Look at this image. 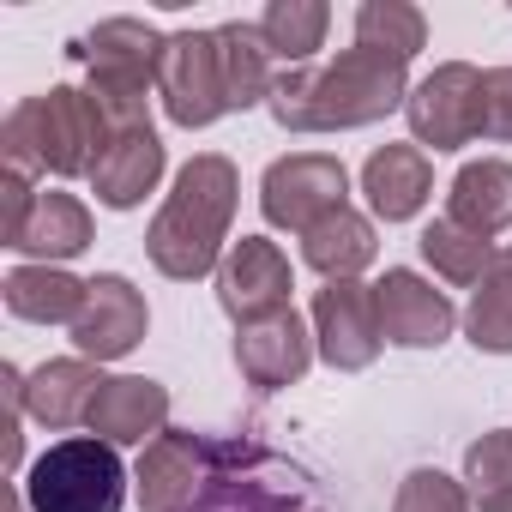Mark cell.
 <instances>
[{
	"instance_id": "cell-1",
	"label": "cell",
	"mask_w": 512,
	"mask_h": 512,
	"mask_svg": "<svg viewBox=\"0 0 512 512\" xmlns=\"http://www.w3.org/2000/svg\"><path fill=\"white\" fill-rule=\"evenodd\" d=\"M404 103H410V61L374 49H344L332 67H290L266 97L284 133H350L386 121Z\"/></svg>"
},
{
	"instance_id": "cell-2",
	"label": "cell",
	"mask_w": 512,
	"mask_h": 512,
	"mask_svg": "<svg viewBox=\"0 0 512 512\" xmlns=\"http://www.w3.org/2000/svg\"><path fill=\"white\" fill-rule=\"evenodd\" d=\"M235 199H241V175H235L229 157H217V151L187 157L175 169V187H169L163 211L151 217V235H145L151 266L163 278H175V284H193V278L217 272Z\"/></svg>"
},
{
	"instance_id": "cell-3",
	"label": "cell",
	"mask_w": 512,
	"mask_h": 512,
	"mask_svg": "<svg viewBox=\"0 0 512 512\" xmlns=\"http://www.w3.org/2000/svg\"><path fill=\"white\" fill-rule=\"evenodd\" d=\"M109 145V127L97 115V103L73 85H49L37 97H25L7 127H0V151H7V169L25 175H91L97 151Z\"/></svg>"
},
{
	"instance_id": "cell-4",
	"label": "cell",
	"mask_w": 512,
	"mask_h": 512,
	"mask_svg": "<svg viewBox=\"0 0 512 512\" xmlns=\"http://www.w3.org/2000/svg\"><path fill=\"white\" fill-rule=\"evenodd\" d=\"M163 43L169 37H157V25H145V19H103L97 31H85L67 49L73 61L91 67L85 97L97 103L109 133L151 127V85L163 73Z\"/></svg>"
},
{
	"instance_id": "cell-5",
	"label": "cell",
	"mask_w": 512,
	"mask_h": 512,
	"mask_svg": "<svg viewBox=\"0 0 512 512\" xmlns=\"http://www.w3.org/2000/svg\"><path fill=\"white\" fill-rule=\"evenodd\" d=\"M25 506L31 512H121L127 500V470L109 440L73 434L55 440L31 470H25Z\"/></svg>"
},
{
	"instance_id": "cell-6",
	"label": "cell",
	"mask_w": 512,
	"mask_h": 512,
	"mask_svg": "<svg viewBox=\"0 0 512 512\" xmlns=\"http://www.w3.org/2000/svg\"><path fill=\"white\" fill-rule=\"evenodd\" d=\"M199 512H308V488L260 440H211V482Z\"/></svg>"
},
{
	"instance_id": "cell-7",
	"label": "cell",
	"mask_w": 512,
	"mask_h": 512,
	"mask_svg": "<svg viewBox=\"0 0 512 512\" xmlns=\"http://www.w3.org/2000/svg\"><path fill=\"white\" fill-rule=\"evenodd\" d=\"M338 205H350V169L332 151H296L278 157L260 181V211L272 229H296L308 235L320 217H332Z\"/></svg>"
},
{
	"instance_id": "cell-8",
	"label": "cell",
	"mask_w": 512,
	"mask_h": 512,
	"mask_svg": "<svg viewBox=\"0 0 512 512\" xmlns=\"http://www.w3.org/2000/svg\"><path fill=\"white\" fill-rule=\"evenodd\" d=\"M163 115L187 133L211 127L217 115H229V91H223V61H217V31H175L163 43Z\"/></svg>"
},
{
	"instance_id": "cell-9",
	"label": "cell",
	"mask_w": 512,
	"mask_h": 512,
	"mask_svg": "<svg viewBox=\"0 0 512 512\" xmlns=\"http://www.w3.org/2000/svg\"><path fill=\"white\" fill-rule=\"evenodd\" d=\"M404 121H410L416 145L464 151L470 139H482V73H476L470 61H446V67H434L422 85H410Z\"/></svg>"
},
{
	"instance_id": "cell-10",
	"label": "cell",
	"mask_w": 512,
	"mask_h": 512,
	"mask_svg": "<svg viewBox=\"0 0 512 512\" xmlns=\"http://www.w3.org/2000/svg\"><path fill=\"white\" fill-rule=\"evenodd\" d=\"M290 290H296V272L284 260V247L266 241V235H241L223 266H217V302L235 326H253L266 314H284L290 308Z\"/></svg>"
},
{
	"instance_id": "cell-11",
	"label": "cell",
	"mask_w": 512,
	"mask_h": 512,
	"mask_svg": "<svg viewBox=\"0 0 512 512\" xmlns=\"http://www.w3.org/2000/svg\"><path fill=\"white\" fill-rule=\"evenodd\" d=\"M380 344H386V332H380L374 284L344 278V284H326V290L314 296V350H320L326 368L362 374V368H374Z\"/></svg>"
},
{
	"instance_id": "cell-12",
	"label": "cell",
	"mask_w": 512,
	"mask_h": 512,
	"mask_svg": "<svg viewBox=\"0 0 512 512\" xmlns=\"http://www.w3.org/2000/svg\"><path fill=\"white\" fill-rule=\"evenodd\" d=\"M133 482H139L145 512H199L205 482H211V440L193 428H163L145 446Z\"/></svg>"
},
{
	"instance_id": "cell-13",
	"label": "cell",
	"mask_w": 512,
	"mask_h": 512,
	"mask_svg": "<svg viewBox=\"0 0 512 512\" xmlns=\"http://www.w3.org/2000/svg\"><path fill=\"white\" fill-rule=\"evenodd\" d=\"M151 332V308L145 296L121 278V272H97L85 284V308L73 320V344L91 362H121L127 350H139V338Z\"/></svg>"
},
{
	"instance_id": "cell-14",
	"label": "cell",
	"mask_w": 512,
	"mask_h": 512,
	"mask_svg": "<svg viewBox=\"0 0 512 512\" xmlns=\"http://www.w3.org/2000/svg\"><path fill=\"white\" fill-rule=\"evenodd\" d=\"M314 362V332L296 308L284 314H266L253 326H235V368L253 392H284L308 374Z\"/></svg>"
},
{
	"instance_id": "cell-15",
	"label": "cell",
	"mask_w": 512,
	"mask_h": 512,
	"mask_svg": "<svg viewBox=\"0 0 512 512\" xmlns=\"http://www.w3.org/2000/svg\"><path fill=\"white\" fill-rule=\"evenodd\" d=\"M374 302H380V332L386 344H404V350H440L458 326V308L446 290H434L422 272L410 266H392L380 284H374Z\"/></svg>"
},
{
	"instance_id": "cell-16",
	"label": "cell",
	"mask_w": 512,
	"mask_h": 512,
	"mask_svg": "<svg viewBox=\"0 0 512 512\" xmlns=\"http://www.w3.org/2000/svg\"><path fill=\"white\" fill-rule=\"evenodd\" d=\"M163 139H157V127H127V133H109V145L97 151V163H91V193H97V205H109V211H133V205H145V193L163 181Z\"/></svg>"
},
{
	"instance_id": "cell-17",
	"label": "cell",
	"mask_w": 512,
	"mask_h": 512,
	"mask_svg": "<svg viewBox=\"0 0 512 512\" xmlns=\"http://www.w3.org/2000/svg\"><path fill=\"white\" fill-rule=\"evenodd\" d=\"M85 428L109 446H151L169 428V386L145 380V374H115V380H103Z\"/></svg>"
},
{
	"instance_id": "cell-18",
	"label": "cell",
	"mask_w": 512,
	"mask_h": 512,
	"mask_svg": "<svg viewBox=\"0 0 512 512\" xmlns=\"http://www.w3.org/2000/svg\"><path fill=\"white\" fill-rule=\"evenodd\" d=\"M362 193L374 205V217L386 223H410L428 193H434V163L422 145H380L368 163H362Z\"/></svg>"
},
{
	"instance_id": "cell-19",
	"label": "cell",
	"mask_w": 512,
	"mask_h": 512,
	"mask_svg": "<svg viewBox=\"0 0 512 512\" xmlns=\"http://www.w3.org/2000/svg\"><path fill=\"white\" fill-rule=\"evenodd\" d=\"M97 392H103V374L91 356H55L25 380V410L43 428H73V422H91Z\"/></svg>"
},
{
	"instance_id": "cell-20",
	"label": "cell",
	"mask_w": 512,
	"mask_h": 512,
	"mask_svg": "<svg viewBox=\"0 0 512 512\" xmlns=\"http://www.w3.org/2000/svg\"><path fill=\"white\" fill-rule=\"evenodd\" d=\"M374 253H380V235H374V223H368L356 205H338L332 217H320V223L302 235V260H308L326 284H344V278L368 272Z\"/></svg>"
},
{
	"instance_id": "cell-21",
	"label": "cell",
	"mask_w": 512,
	"mask_h": 512,
	"mask_svg": "<svg viewBox=\"0 0 512 512\" xmlns=\"http://www.w3.org/2000/svg\"><path fill=\"white\" fill-rule=\"evenodd\" d=\"M446 217L476 229V235H488V241L500 229H512V163H500V157L464 163L452 175V187H446Z\"/></svg>"
},
{
	"instance_id": "cell-22",
	"label": "cell",
	"mask_w": 512,
	"mask_h": 512,
	"mask_svg": "<svg viewBox=\"0 0 512 512\" xmlns=\"http://www.w3.org/2000/svg\"><path fill=\"white\" fill-rule=\"evenodd\" d=\"M85 247H91V211H85V199H73L61 187L37 193L31 223L19 235V253H31L37 266H61V260H79Z\"/></svg>"
},
{
	"instance_id": "cell-23",
	"label": "cell",
	"mask_w": 512,
	"mask_h": 512,
	"mask_svg": "<svg viewBox=\"0 0 512 512\" xmlns=\"http://www.w3.org/2000/svg\"><path fill=\"white\" fill-rule=\"evenodd\" d=\"M0 296H7V314L25 326H61V320L73 326L85 308V284L61 266H13Z\"/></svg>"
},
{
	"instance_id": "cell-24",
	"label": "cell",
	"mask_w": 512,
	"mask_h": 512,
	"mask_svg": "<svg viewBox=\"0 0 512 512\" xmlns=\"http://www.w3.org/2000/svg\"><path fill=\"white\" fill-rule=\"evenodd\" d=\"M217 61H223L229 109H253V103H266V97H272L278 73H272V49H266L260 25H247V19L217 25Z\"/></svg>"
},
{
	"instance_id": "cell-25",
	"label": "cell",
	"mask_w": 512,
	"mask_h": 512,
	"mask_svg": "<svg viewBox=\"0 0 512 512\" xmlns=\"http://www.w3.org/2000/svg\"><path fill=\"white\" fill-rule=\"evenodd\" d=\"M464 332H470L476 350L512 356V241L494 253L488 278L476 284V296H470V308H464Z\"/></svg>"
},
{
	"instance_id": "cell-26",
	"label": "cell",
	"mask_w": 512,
	"mask_h": 512,
	"mask_svg": "<svg viewBox=\"0 0 512 512\" xmlns=\"http://www.w3.org/2000/svg\"><path fill=\"white\" fill-rule=\"evenodd\" d=\"M416 247H422V260H428L446 284H482L488 266H494V253H500L488 235H476V229H464V223H452V217H434V223L416 235Z\"/></svg>"
},
{
	"instance_id": "cell-27",
	"label": "cell",
	"mask_w": 512,
	"mask_h": 512,
	"mask_svg": "<svg viewBox=\"0 0 512 512\" xmlns=\"http://www.w3.org/2000/svg\"><path fill=\"white\" fill-rule=\"evenodd\" d=\"M326 25H332L326 0H272L260 13V37H266L272 61H290V67L314 61V49L326 43Z\"/></svg>"
},
{
	"instance_id": "cell-28",
	"label": "cell",
	"mask_w": 512,
	"mask_h": 512,
	"mask_svg": "<svg viewBox=\"0 0 512 512\" xmlns=\"http://www.w3.org/2000/svg\"><path fill=\"white\" fill-rule=\"evenodd\" d=\"M356 49H374V55H422L428 49V19L410 0H362L356 7Z\"/></svg>"
},
{
	"instance_id": "cell-29",
	"label": "cell",
	"mask_w": 512,
	"mask_h": 512,
	"mask_svg": "<svg viewBox=\"0 0 512 512\" xmlns=\"http://www.w3.org/2000/svg\"><path fill=\"white\" fill-rule=\"evenodd\" d=\"M464 494L476 512H512V434L488 428L464 446Z\"/></svg>"
},
{
	"instance_id": "cell-30",
	"label": "cell",
	"mask_w": 512,
	"mask_h": 512,
	"mask_svg": "<svg viewBox=\"0 0 512 512\" xmlns=\"http://www.w3.org/2000/svg\"><path fill=\"white\" fill-rule=\"evenodd\" d=\"M392 512H476L470 506V494H464V482L458 476H446V470H410L404 482H398V500H392Z\"/></svg>"
},
{
	"instance_id": "cell-31",
	"label": "cell",
	"mask_w": 512,
	"mask_h": 512,
	"mask_svg": "<svg viewBox=\"0 0 512 512\" xmlns=\"http://www.w3.org/2000/svg\"><path fill=\"white\" fill-rule=\"evenodd\" d=\"M31 205H37V187L25 169H0V241L19 247L25 223H31Z\"/></svg>"
},
{
	"instance_id": "cell-32",
	"label": "cell",
	"mask_w": 512,
	"mask_h": 512,
	"mask_svg": "<svg viewBox=\"0 0 512 512\" xmlns=\"http://www.w3.org/2000/svg\"><path fill=\"white\" fill-rule=\"evenodd\" d=\"M482 139H512V67L482 73Z\"/></svg>"
},
{
	"instance_id": "cell-33",
	"label": "cell",
	"mask_w": 512,
	"mask_h": 512,
	"mask_svg": "<svg viewBox=\"0 0 512 512\" xmlns=\"http://www.w3.org/2000/svg\"><path fill=\"white\" fill-rule=\"evenodd\" d=\"M7 512H25V494H13V488H7Z\"/></svg>"
}]
</instances>
